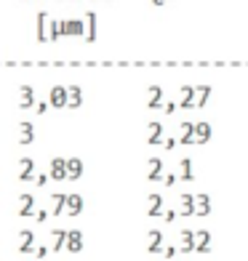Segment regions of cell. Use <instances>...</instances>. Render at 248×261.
Listing matches in <instances>:
<instances>
[{"instance_id": "obj_1", "label": "cell", "mask_w": 248, "mask_h": 261, "mask_svg": "<svg viewBox=\"0 0 248 261\" xmlns=\"http://www.w3.org/2000/svg\"><path fill=\"white\" fill-rule=\"evenodd\" d=\"M16 251H19V253H32V251H35V232L21 229V232L16 234Z\"/></svg>"}, {"instance_id": "obj_2", "label": "cell", "mask_w": 248, "mask_h": 261, "mask_svg": "<svg viewBox=\"0 0 248 261\" xmlns=\"http://www.w3.org/2000/svg\"><path fill=\"white\" fill-rule=\"evenodd\" d=\"M144 248H147V253H160L163 251V232L150 229L147 237H144Z\"/></svg>"}, {"instance_id": "obj_3", "label": "cell", "mask_w": 248, "mask_h": 261, "mask_svg": "<svg viewBox=\"0 0 248 261\" xmlns=\"http://www.w3.org/2000/svg\"><path fill=\"white\" fill-rule=\"evenodd\" d=\"M64 251L67 253H80L83 251V232L72 229V232L64 234Z\"/></svg>"}, {"instance_id": "obj_4", "label": "cell", "mask_w": 248, "mask_h": 261, "mask_svg": "<svg viewBox=\"0 0 248 261\" xmlns=\"http://www.w3.org/2000/svg\"><path fill=\"white\" fill-rule=\"evenodd\" d=\"M179 253H195V232L192 229H182L179 232V245H176Z\"/></svg>"}, {"instance_id": "obj_5", "label": "cell", "mask_w": 248, "mask_h": 261, "mask_svg": "<svg viewBox=\"0 0 248 261\" xmlns=\"http://www.w3.org/2000/svg\"><path fill=\"white\" fill-rule=\"evenodd\" d=\"M195 251L197 253H208L211 251V232H206V229L195 232Z\"/></svg>"}, {"instance_id": "obj_6", "label": "cell", "mask_w": 248, "mask_h": 261, "mask_svg": "<svg viewBox=\"0 0 248 261\" xmlns=\"http://www.w3.org/2000/svg\"><path fill=\"white\" fill-rule=\"evenodd\" d=\"M64 211L69 213V216H78V213L83 211V200H80V195H69V197H64Z\"/></svg>"}, {"instance_id": "obj_7", "label": "cell", "mask_w": 248, "mask_h": 261, "mask_svg": "<svg viewBox=\"0 0 248 261\" xmlns=\"http://www.w3.org/2000/svg\"><path fill=\"white\" fill-rule=\"evenodd\" d=\"M208 211H211V200H208L206 195L192 197V213H197V216H206Z\"/></svg>"}, {"instance_id": "obj_8", "label": "cell", "mask_w": 248, "mask_h": 261, "mask_svg": "<svg viewBox=\"0 0 248 261\" xmlns=\"http://www.w3.org/2000/svg\"><path fill=\"white\" fill-rule=\"evenodd\" d=\"M32 208H35V200L30 195H21L19 203H16V213H19V216H30Z\"/></svg>"}, {"instance_id": "obj_9", "label": "cell", "mask_w": 248, "mask_h": 261, "mask_svg": "<svg viewBox=\"0 0 248 261\" xmlns=\"http://www.w3.org/2000/svg\"><path fill=\"white\" fill-rule=\"evenodd\" d=\"M64 229H54L51 232V248L48 251H54V253H59V251H64Z\"/></svg>"}, {"instance_id": "obj_10", "label": "cell", "mask_w": 248, "mask_h": 261, "mask_svg": "<svg viewBox=\"0 0 248 261\" xmlns=\"http://www.w3.org/2000/svg\"><path fill=\"white\" fill-rule=\"evenodd\" d=\"M163 211V197L160 195H150L147 197V216H158Z\"/></svg>"}, {"instance_id": "obj_11", "label": "cell", "mask_w": 248, "mask_h": 261, "mask_svg": "<svg viewBox=\"0 0 248 261\" xmlns=\"http://www.w3.org/2000/svg\"><path fill=\"white\" fill-rule=\"evenodd\" d=\"M62 211H64V195H54L48 200V213H51V216H59Z\"/></svg>"}, {"instance_id": "obj_12", "label": "cell", "mask_w": 248, "mask_h": 261, "mask_svg": "<svg viewBox=\"0 0 248 261\" xmlns=\"http://www.w3.org/2000/svg\"><path fill=\"white\" fill-rule=\"evenodd\" d=\"M176 211H179L182 216H192V197L190 195H182L179 203H176Z\"/></svg>"}, {"instance_id": "obj_13", "label": "cell", "mask_w": 248, "mask_h": 261, "mask_svg": "<svg viewBox=\"0 0 248 261\" xmlns=\"http://www.w3.org/2000/svg\"><path fill=\"white\" fill-rule=\"evenodd\" d=\"M64 173H67L64 160H54L51 163V176H54V179H64Z\"/></svg>"}, {"instance_id": "obj_14", "label": "cell", "mask_w": 248, "mask_h": 261, "mask_svg": "<svg viewBox=\"0 0 248 261\" xmlns=\"http://www.w3.org/2000/svg\"><path fill=\"white\" fill-rule=\"evenodd\" d=\"M195 130V136H192V141L197 139V141H208V134H211V128L206 125V123H200L197 128H192Z\"/></svg>"}, {"instance_id": "obj_15", "label": "cell", "mask_w": 248, "mask_h": 261, "mask_svg": "<svg viewBox=\"0 0 248 261\" xmlns=\"http://www.w3.org/2000/svg\"><path fill=\"white\" fill-rule=\"evenodd\" d=\"M30 173H32V160H21V163H19V179L27 181Z\"/></svg>"}, {"instance_id": "obj_16", "label": "cell", "mask_w": 248, "mask_h": 261, "mask_svg": "<svg viewBox=\"0 0 248 261\" xmlns=\"http://www.w3.org/2000/svg\"><path fill=\"white\" fill-rule=\"evenodd\" d=\"M158 176H160V160H150V163H147V179L155 181Z\"/></svg>"}, {"instance_id": "obj_17", "label": "cell", "mask_w": 248, "mask_h": 261, "mask_svg": "<svg viewBox=\"0 0 248 261\" xmlns=\"http://www.w3.org/2000/svg\"><path fill=\"white\" fill-rule=\"evenodd\" d=\"M64 165H67V173H69V179H78V176H80V171H83L80 160H69V163H64Z\"/></svg>"}, {"instance_id": "obj_18", "label": "cell", "mask_w": 248, "mask_h": 261, "mask_svg": "<svg viewBox=\"0 0 248 261\" xmlns=\"http://www.w3.org/2000/svg\"><path fill=\"white\" fill-rule=\"evenodd\" d=\"M51 104H54V107H62V104H64V91H62V88H54V91H51Z\"/></svg>"}, {"instance_id": "obj_19", "label": "cell", "mask_w": 248, "mask_h": 261, "mask_svg": "<svg viewBox=\"0 0 248 261\" xmlns=\"http://www.w3.org/2000/svg\"><path fill=\"white\" fill-rule=\"evenodd\" d=\"M147 134H150V136H147L150 141H160V134H163V128H160V125L155 123V125H150V128H147Z\"/></svg>"}, {"instance_id": "obj_20", "label": "cell", "mask_w": 248, "mask_h": 261, "mask_svg": "<svg viewBox=\"0 0 248 261\" xmlns=\"http://www.w3.org/2000/svg\"><path fill=\"white\" fill-rule=\"evenodd\" d=\"M19 141H32V125H19Z\"/></svg>"}, {"instance_id": "obj_21", "label": "cell", "mask_w": 248, "mask_h": 261, "mask_svg": "<svg viewBox=\"0 0 248 261\" xmlns=\"http://www.w3.org/2000/svg\"><path fill=\"white\" fill-rule=\"evenodd\" d=\"M179 173H182V179H190V176H192L190 160H182V163H179Z\"/></svg>"}, {"instance_id": "obj_22", "label": "cell", "mask_w": 248, "mask_h": 261, "mask_svg": "<svg viewBox=\"0 0 248 261\" xmlns=\"http://www.w3.org/2000/svg\"><path fill=\"white\" fill-rule=\"evenodd\" d=\"M147 101H150V104H158V101H160V91H158V88H150Z\"/></svg>"}, {"instance_id": "obj_23", "label": "cell", "mask_w": 248, "mask_h": 261, "mask_svg": "<svg viewBox=\"0 0 248 261\" xmlns=\"http://www.w3.org/2000/svg\"><path fill=\"white\" fill-rule=\"evenodd\" d=\"M69 104H72V107H78V104H80V91H78V88L69 91Z\"/></svg>"}, {"instance_id": "obj_24", "label": "cell", "mask_w": 248, "mask_h": 261, "mask_svg": "<svg viewBox=\"0 0 248 261\" xmlns=\"http://www.w3.org/2000/svg\"><path fill=\"white\" fill-rule=\"evenodd\" d=\"M32 253H35V258H45V256H48V248H45V245H38Z\"/></svg>"}, {"instance_id": "obj_25", "label": "cell", "mask_w": 248, "mask_h": 261, "mask_svg": "<svg viewBox=\"0 0 248 261\" xmlns=\"http://www.w3.org/2000/svg\"><path fill=\"white\" fill-rule=\"evenodd\" d=\"M160 253H163L165 258H173V256H176V245H165V248H163Z\"/></svg>"}, {"instance_id": "obj_26", "label": "cell", "mask_w": 248, "mask_h": 261, "mask_svg": "<svg viewBox=\"0 0 248 261\" xmlns=\"http://www.w3.org/2000/svg\"><path fill=\"white\" fill-rule=\"evenodd\" d=\"M32 101V91L30 88H21V104H30Z\"/></svg>"}]
</instances>
